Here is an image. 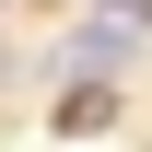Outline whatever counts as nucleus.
Masks as SVG:
<instances>
[{"label": "nucleus", "instance_id": "nucleus-1", "mask_svg": "<svg viewBox=\"0 0 152 152\" xmlns=\"http://www.w3.org/2000/svg\"><path fill=\"white\" fill-rule=\"evenodd\" d=\"M140 47H152V35H129V23H94V12H82L70 35L47 47V82H129V70H140Z\"/></svg>", "mask_w": 152, "mask_h": 152}, {"label": "nucleus", "instance_id": "nucleus-2", "mask_svg": "<svg viewBox=\"0 0 152 152\" xmlns=\"http://www.w3.org/2000/svg\"><path fill=\"white\" fill-rule=\"evenodd\" d=\"M47 129H58V140H105V129H129V82H58V94H47Z\"/></svg>", "mask_w": 152, "mask_h": 152}, {"label": "nucleus", "instance_id": "nucleus-3", "mask_svg": "<svg viewBox=\"0 0 152 152\" xmlns=\"http://www.w3.org/2000/svg\"><path fill=\"white\" fill-rule=\"evenodd\" d=\"M94 23H129V35H152V0H82Z\"/></svg>", "mask_w": 152, "mask_h": 152}]
</instances>
